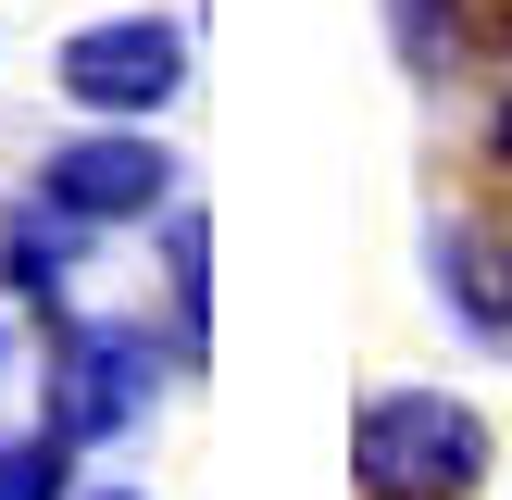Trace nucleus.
<instances>
[{"label":"nucleus","mask_w":512,"mask_h":500,"mask_svg":"<svg viewBox=\"0 0 512 500\" xmlns=\"http://www.w3.org/2000/svg\"><path fill=\"white\" fill-rule=\"evenodd\" d=\"M163 300H175V375L213 363V225H200V200H175L163 213Z\"/></svg>","instance_id":"6e6552de"},{"label":"nucleus","mask_w":512,"mask_h":500,"mask_svg":"<svg viewBox=\"0 0 512 500\" xmlns=\"http://www.w3.org/2000/svg\"><path fill=\"white\" fill-rule=\"evenodd\" d=\"M0 375H13V325H0Z\"/></svg>","instance_id":"9b49d317"},{"label":"nucleus","mask_w":512,"mask_h":500,"mask_svg":"<svg viewBox=\"0 0 512 500\" xmlns=\"http://www.w3.org/2000/svg\"><path fill=\"white\" fill-rule=\"evenodd\" d=\"M425 275H438V300H450L463 338L512 350V225L500 213H438L425 225Z\"/></svg>","instance_id":"39448f33"},{"label":"nucleus","mask_w":512,"mask_h":500,"mask_svg":"<svg viewBox=\"0 0 512 500\" xmlns=\"http://www.w3.org/2000/svg\"><path fill=\"white\" fill-rule=\"evenodd\" d=\"M75 275H88V225L75 213H50L38 188L0 213V300H25L38 325H63L75 313Z\"/></svg>","instance_id":"423d86ee"},{"label":"nucleus","mask_w":512,"mask_h":500,"mask_svg":"<svg viewBox=\"0 0 512 500\" xmlns=\"http://www.w3.org/2000/svg\"><path fill=\"white\" fill-rule=\"evenodd\" d=\"M188 75H200L188 13H88V25H63V50H50V88H63V113H88V125H163L175 100H188Z\"/></svg>","instance_id":"7ed1b4c3"},{"label":"nucleus","mask_w":512,"mask_h":500,"mask_svg":"<svg viewBox=\"0 0 512 500\" xmlns=\"http://www.w3.org/2000/svg\"><path fill=\"white\" fill-rule=\"evenodd\" d=\"M75 463L88 450L63 425H25V438H0V500H75Z\"/></svg>","instance_id":"1a4fd4ad"},{"label":"nucleus","mask_w":512,"mask_h":500,"mask_svg":"<svg viewBox=\"0 0 512 500\" xmlns=\"http://www.w3.org/2000/svg\"><path fill=\"white\" fill-rule=\"evenodd\" d=\"M163 363L175 338L138 313H63L38 350V425H63L75 450H125L150 425V400H163Z\"/></svg>","instance_id":"f257e3e1"},{"label":"nucleus","mask_w":512,"mask_h":500,"mask_svg":"<svg viewBox=\"0 0 512 500\" xmlns=\"http://www.w3.org/2000/svg\"><path fill=\"white\" fill-rule=\"evenodd\" d=\"M75 500H138V488H75Z\"/></svg>","instance_id":"9d476101"},{"label":"nucleus","mask_w":512,"mask_h":500,"mask_svg":"<svg viewBox=\"0 0 512 500\" xmlns=\"http://www.w3.org/2000/svg\"><path fill=\"white\" fill-rule=\"evenodd\" d=\"M350 488L363 500H475L488 488V425L450 388H375L350 413Z\"/></svg>","instance_id":"f03ea898"},{"label":"nucleus","mask_w":512,"mask_h":500,"mask_svg":"<svg viewBox=\"0 0 512 500\" xmlns=\"http://www.w3.org/2000/svg\"><path fill=\"white\" fill-rule=\"evenodd\" d=\"M500 150H512V100H500Z\"/></svg>","instance_id":"f8f14e48"},{"label":"nucleus","mask_w":512,"mask_h":500,"mask_svg":"<svg viewBox=\"0 0 512 500\" xmlns=\"http://www.w3.org/2000/svg\"><path fill=\"white\" fill-rule=\"evenodd\" d=\"M388 50L413 88H463L488 63V0H388Z\"/></svg>","instance_id":"0eeeda50"},{"label":"nucleus","mask_w":512,"mask_h":500,"mask_svg":"<svg viewBox=\"0 0 512 500\" xmlns=\"http://www.w3.org/2000/svg\"><path fill=\"white\" fill-rule=\"evenodd\" d=\"M175 175H188V163H175L150 125H88V113H75L63 138L38 150L25 188H38L50 213H75L88 238H113V225H163L175 213Z\"/></svg>","instance_id":"20e7f679"}]
</instances>
